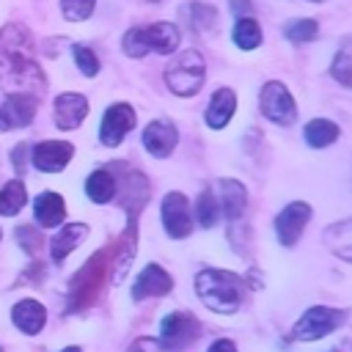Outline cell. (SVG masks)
<instances>
[{
    "instance_id": "obj_1",
    "label": "cell",
    "mask_w": 352,
    "mask_h": 352,
    "mask_svg": "<svg viewBox=\"0 0 352 352\" xmlns=\"http://www.w3.org/2000/svg\"><path fill=\"white\" fill-rule=\"evenodd\" d=\"M0 85L11 94L44 88V74L33 58L30 33L22 25H8L0 33Z\"/></svg>"
},
{
    "instance_id": "obj_2",
    "label": "cell",
    "mask_w": 352,
    "mask_h": 352,
    "mask_svg": "<svg viewBox=\"0 0 352 352\" xmlns=\"http://www.w3.org/2000/svg\"><path fill=\"white\" fill-rule=\"evenodd\" d=\"M195 294L214 314H236L245 297V278L228 270L204 267L195 272Z\"/></svg>"
},
{
    "instance_id": "obj_3",
    "label": "cell",
    "mask_w": 352,
    "mask_h": 352,
    "mask_svg": "<svg viewBox=\"0 0 352 352\" xmlns=\"http://www.w3.org/2000/svg\"><path fill=\"white\" fill-rule=\"evenodd\" d=\"M121 47L129 58H143L148 52L170 55L179 47V28L173 22H151L143 28H129L121 38Z\"/></svg>"
},
{
    "instance_id": "obj_4",
    "label": "cell",
    "mask_w": 352,
    "mask_h": 352,
    "mask_svg": "<svg viewBox=\"0 0 352 352\" xmlns=\"http://www.w3.org/2000/svg\"><path fill=\"white\" fill-rule=\"evenodd\" d=\"M162 77H165V85L170 88V94L195 96L206 80V60L198 50H184L165 66Z\"/></svg>"
},
{
    "instance_id": "obj_5",
    "label": "cell",
    "mask_w": 352,
    "mask_h": 352,
    "mask_svg": "<svg viewBox=\"0 0 352 352\" xmlns=\"http://www.w3.org/2000/svg\"><path fill=\"white\" fill-rule=\"evenodd\" d=\"M104 270H107V250L94 253L82 264V270L72 278V286H69V311H85L96 300L104 280Z\"/></svg>"
},
{
    "instance_id": "obj_6",
    "label": "cell",
    "mask_w": 352,
    "mask_h": 352,
    "mask_svg": "<svg viewBox=\"0 0 352 352\" xmlns=\"http://www.w3.org/2000/svg\"><path fill=\"white\" fill-rule=\"evenodd\" d=\"M349 319V311L344 308H330V305H311L292 327V341H319L338 330Z\"/></svg>"
},
{
    "instance_id": "obj_7",
    "label": "cell",
    "mask_w": 352,
    "mask_h": 352,
    "mask_svg": "<svg viewBox=\"0 0 352 352\" xmlns=\"http://www.w3.org/2000/svg\"><path fill=\"white\" fill-rule=\"evenodd\" d=\"M258 110H261L264 118H270L278 126H292L297 121V102H294L292 91L278 80H270V82L261 85Z\"/></svg>"
},
{
    "instance_id": "obj_8",
    "label": "cell",
    "mask_w": 352,
    "mask_h": 352,
    "mask_svg": "<svg viewBox=\"0 0 352 352\" xmlns=\"http://www.w3.org/2000/svg\"><path fill=\"white\" fill-rule=\"evenodd\" d=\"M214 195H217V204H220V214L226 217L228 223V236L234 242L236 236V228L245 226V212H248V190L242 187V182L236 179H220L212 184Z\"/></svg>"
},
{
    "instance_id": "obj_9",
    "label": "cell",
    "mask_w": 352,
    "mask_h": 352,
    "mask_svg": "<svg viewBox=\"0 0 352 352\" xmlns=\"http://www.w3.org/2000/svg\"><path fill=\"white\" fill-rule=\"evenodd\" d=\"M201 336V322L190 314V311H173L168 316H162L160 322V344L168 352H179L187 344H192Z\"/></svg>"
},
{
    "instance_id": "obj_10",
    "label": "cell",
    "mask_w": 352,
    "mask_h": 352,
    "mask_svg": "<svg viewBox=\"0 0 352 352\" xmlns=\"http://www.w3.org/2000/svg\"><path fill=\"white\" fill-rule=\"evenodd\" d=\"M160 217H162V228L170 239H184L192 234V214H190V201L184 192L179 190H170L165 198H162V206H160Z\"/></svg>"
},
{
    "instance_id": "obj_11",
    "label": "cell",
    "mask_w": 352,
    "mask_h": 352,
    "mask_svg": "<svg viewBox=\"0 0 352 352\" xmlns=\"http://www.w3.org/2000/svg\"><path fill=\"white\" fill-rule=\"evenodd\" d=\"M311 214H314V209H311V204H305V201H292V204H286V206L278 212V217H275V231H278V239H280L283 248H294V245L300 242V236H302V231H305Z\"/></svg>"
},
{
    "instance_id": "obj_12",
    "label": "cell",
    "mask_w": 352,
    "mask_h": 352,
    "mask_svg": "<svg viewBox=\"0 0 352 352\" xmlns=\"http://www.w3.org/2000/svg\"><path fill=\"white\" fill-rule=\"evenodd\" d=\"M135 110H132V104H126V102H116V104H110L107 110H104V116H102V124H99V140L104 143V146H110V148H116L124 138H126V132L135 126Z\"/></svg>"
},
{
    "instance_id": "obj_13",
    "label": "cell",
    "mask_w": 352,
    "mask_h": 352,
    "mask_svg": "<svg viewBox=\"0 0 352 352\" xmlns=\"http://www.w3.org/2000/svg\"><path fill=\"white\" fill-rule=\"evenodd\" d=\"M170 289H173V278L165 272V267H160V264H146V267L140 270V275L135 278V283H132V300L140 302V300H146V297H162V294H168Z\"/></svg>"
},
{
    "instance_id": "obj_14",
    "label": "cell",
    "mask_w": 352,
    "mask_h": 352,
    "mask_svg": "<svg viewBox=\"0 0 352 352\" xmlns=\"http://www.w3.org/2000/svg\"><path fill=\"white\" fill-rule=\"evenodd\" d=\"M140 140H143V148H146L148 154L165 160V157H170V151L176 148L179 132H176V126H173L170 121L157 118V121H151V124L143 129V138H140Z\"/></svg>"
},
{
    "instance_id": "obj_15",
    "label": "cell",
    "mask_w": 352,
    "mask_h": 352,
    "mask_svg": "<svg viewBox=\"0 0 352 352\" xmlns=\"http://www.w3.org/2000/svg\"><path fill=\"white\" fill-rule=\"evenodd\" d=\"M72 154H74V146H72V143H66V140H44V143H38V146L33 148L30 160H33V165H36L38 170H44V173H58V170H63V168L69 165Z\"/></svg>"
},
{
    "instance_id": "obj_16",
    "label": "cell",
    "mask_w": 352,
    "mask_h": 352,
    "mask_svg": "<svg viewBox=\"0 0 352 352\" xmlns=\"http://www.w3.org/2000/svg\"><path fill=\"white\" fill-rule=\"evenodd\" d=\"M88 116V99L82 94H60L55 99V126L58 129H77Z\"/></svg>"
},
{
    "instance_id": "obj_17",
    "label": "cell",
    "mask_w": 352,
    "mask_h": 352,
    "mask_svg": "<svg viewBox=\"0 0 352 352\" xmlns=\"http://www.w3.org/2000/svg\"><path fill=\"white\" fill-rule=\"evenodd\" d=\"M234 110H236V94L231 88H217L204 110V121L209 129H226L228 121L234 118Z\"/></svg>"
},
{
    "instance_id": "obj_18",
    "label": "cell",
    "mask_w": 352,
    "mask_h": 352,
    "mask_svg": "<svg viewBox=\"0 0 352 352\" xmlns=\"http://www.w3.org/2000/svg\"><path fill=\"white\" fill-rule=\"evenodd\" d=\"M36 116V102L30 94H11L0 107V124L6 126H28Z\"/></svg>"
},
{
    "instance_id": "obj_19",
    "label": "cell",
    "mask_w": 352,
    "mask_h": 352,
    "mask_svg": "<svg viewBox=\"0 0 352 352\" xmlns=\"http://www.w3.org/2000/svg\"><path fill=\"white\" fill-rule=\"evenodd\" d=\"M11 319L22 333L36 336V333H41V327L47 322V311H44V305L38 300H19L14 305V311H11Z\"/></svg>"
},
{
    "instance_id": "obj_20",
    "label": "cell",
    "mask_w": 352,
    "mask_h": 352,
    "mask_svg": "<svg viewBox=\"0 0 352 352\" xmlns=\"http://www.w3.org/2000/svg\"><path fill=\"white\" fill-rule=\"evenodd\" d=\"M33 214H36V220H38V226H44V228H55V226H60L63 223V217H66V204H63V198L58 195V192H41V195H36V201H33Z\"/></svg>"
},
{
    "instance_id": "obj_21",
    "label": "cell",
    "mask_w": 352,
    "mask_h": 352,
    "mask_svg": "<svg viewBox=\"0 0 352 352\" xmlns=\"http://www.w3.org/2000/svg\"><path fill=\"white\" fill-rule=\"evenodd\" d=\"M88 236V226L85 223H66L50 242V253H52V261L60 264L82 239Z\"/></svg>"
},
{
    "instance_id": "obj_22",
    "label": "cell",
    "mask_w": 352,
    "mask_h": 352,
    "mask_svg": "<svg viewBox=\"0 0 352 352\" xmlns=\"http://www.w3.org/2000/svg\"><path fill=\"white\" fill-rule=\"evenodd\" d=\"M322 239H324V245H327L338 258H344V261L352 264V217L327 226V228L322 231Z\"/></svg>"
},
{
    "instance_id": "obj_23",
    "label": "cell",
    "mask_w": 352,
    "mask_h": 352,
    "mask_svg": "<svg viewBox=\"0 0 352 352\" xmlns=\"http://www.w3.org/2000/svg\"><path fill=\"white\" fill-rule=\"evenodd\" d=\"M338 132H341V129H338L336 121H330V118H314V121L305 124L302 138H305V143H308L311 148H327L330 143L338 140Z\"/></svg>"
},
{
    "instance_id": "obj_24",
    "label": "cell",
    "mask_w": 352,
    "mask_h": 352,
    "mask_svg": "<svg viewBox=\"0 0 352 352\" xmlns=\"http://www.w3.org/2000/svg\"><path fill=\"white\" fill-rule=\"evenodd\" d=\"M217 220H220V204H217V195H214L212 184H206L201 190V195L195 198V217H192V223H198L201 228H212Z\"/></svg>"
},
{
    "instance_id": "obj_25",
    "label": "cell",
    "mask_w": 352,
    "mask_h": 352,
    "mask_svg": "<svg viewBox=\"0 0 352 352\" xmlns=\"http://www.w3.org/2000/svg\"><path fill=\"white\" fill-rule=\"evenodd\" d=\"M85 192L94 204H107L116 198V179L110 170H94L85 179Z\"/></svg>"
},
{
    "instance_id": "obj_26",
    "label": "cell",
    "mask_w": 352,
    "mask_h": 352,
    "mask_svg": "<svg viewBox=\"0 0 352 352\" xmlns=\"http://www.w3.org/2000/svg\"><path fill=\"white\" fill-rule=\"evenodd\" d=\"M231 38L239 50H256L261 44V28L253 16H239L234 22V30H231Z\"/></svg>"
},
{
    "instance_id": "obj_27",
    "label": "cell",
    "mask_w": 352,
    "mask_h": 352,
    "mask_svg": "<svg viewBox=\"0 0 352 352\" xmlns=\"http://www.w3.org/2000/svg\"><path fill=\"white\" fill-rule=\"evenodd\" d=\"M25 201H28L25 184H22L19 179H11V182L0 190V214H6V217L16 214V212L25 206Z\"/></svg>"
},
{
    "instance_id": "obj_28",
    "label": "cell",
    "mask_w": 352,
    "mask_h": 352,
    "mask_svg": "<svg viewBox=\"0 0 352 352\" xmlns=\"http://www.w3.org/2000/svg\"><path fill=\"white\" fill-rule=\"evenodd\" d=\"M319 33V22L316 19H294L283 28V36L292 41V44H308L314 41Z\"/></svg>"
},
{
    "instance_id": "obj_29",
    "label": "cell",
    "mask_w": 352,
    "mask_h": 352,
    "mask_svg": "<svg viewBox=\"0 0 352 352\" xmlns=\"http://www.w3.org/2000/svg\"><path fill=\"white\" fill-rule=\"evenodd\" d=\"M96 8V0H60V11L69 22H85Z\"/></svg>"
},
{
    "instance_id": "obj_30",
    "label": "cell",
    "mask_w": 352,
    "mask_h": 352,
    "mask_svg": "<svg viewBox=\"0 0 352 352\" xmlns=\"http://www.w3.org/2000/svg\"><path fill=\"white\" fill-rule=\"evenodd\" d=\"M330 74H333V80H338L344 88H352V55L341 50V52L333 58V63H330Z\"/></svg>"
},
{
    "instance_id": "obj_31",
    "label": "cell",
    "mask_w": 352,
    "mask_h": 352,
    "mask_svg": "<svg viewBox=\"0 0 352 352\" xmlns=\"http://www.w3.org/2000/svg\"><path fill=\"white\" fill-rule=\"evenodd\" d=\"M72 55H74V63L80 66V72L85 77H94L99 72V58L94 55V50H88L85 44H74L72 47Z\"/></svg>"
},
{
    "instance_id": "obj_32",
    "label": "cell",
    "mask_w": 352,
    "mask_h": 352,
    "mask_svg": "<svg viewBox=\"0 0 352 352\" xmlns=\"http://www.w3.org/2000/svg\"><path fill=\"white\" fill-rule=\"evenodd\" d=\"M190 14H192V28L195 30H209L214 25V19H217V11L212 6H206V3H192Z\"/></svg>"
},
{
    "instance_id": "obj_33",
    "label": "cell",
    "mask_w": 352,
    "mask_h": 352,
    "mask_svg": "<svg viewBox=\"0 0 352 352\" xmlns=\"http://www.w3.org/2000/svg\"><path fill=\"white\" fill-rule=\"evenodd\" d=\"M16 239H22V248L25 250H36L38 248V234L33 231V226H22V228H16Z\"/></svg>"
},
{
    "instance_id": "obj_34",
    "label": "cell",
    "mask_w": 352,
    "mask_h": 352,
    "mask_svg": "<svg viewBox=\"0 0 352 352\" xmlns=\"http://www.w3.org/2000/svg\"><path fill=\"white\" fill-rule=\"evenodd\" d=\"M129 352H168L160 341H154V338H138L132 346H129Z\"/></svg>"
},
{
    "instance_id": "obj_35",
    "label": "cell",
    "mask_w": 352,
    "mask_h": 352,
    "mask_svg": "<svg viewBox=\"0 0 352 352\" xmlns=\"http://www.w3.org/2000/svg\"><path fill=\"white\" fill-rule=\"evenodd\" d=\"M206 352H236V344L231 338H214Z\"/></svg>"
},
{
    "instance_id": "obj_36",
    "label": "cell",
    "mask_w": 352,
    "mask_h": 352,
    "mask_svg": "<svg viewBox=\"0 0 352 352\" xmlns=\"http://www.w3.org/2000/svg\"><path fill=\"white\" fill-rule=\"evenodd\" d=\"M231 11H234L236 19H239V16H250L253 6H250V0H231Z\"/></svg>"
},
{
    "instance_id": "obj_37",
    "label": "cell",
    "mask_w": 352,
    "mask_h": 352,
    "mask_svg": "<svg viewBox=\"0 0 352 352\" xmlns=\"http://www.w3.org/2000/svg\"><path fill=\"white\" fill-rule=\"evenodd\" d=\"M25 151H28V146H25V143H19V146L14 148V170H16V173H22V170H25Z\"/></svg>"
},
{
    "instance_id": "obj_38",
    "label": "cell",
    "mask_w": 352,
    "mask_h": 352,
    "mask_svg": "<svg viewBox=\"0 0 352 352\" xmlns=\"http://www.w3.org/2000/svg\"><path fill=\"white\" fill-rule=\"evenodd\" d=\"M333 352H352V330H346V336L338 338V344L333 346Z\"/></svg>"
},
{
    "instance_id": "obj_39",
    "label": "cell",
    "mask_w": 352,
    "mask_h": 352,
    "mask_svg": "<svg viewBox=\"0 0 352 352\" xmlns=\"http://www.w3.org/2000/svg\"><path fill=\"white\" fill-rule=\"evenodd\" d=\"M60 352H82L80 346H66V349H60Z\"/></svg>"
},
{
    "instance_id": "obj_40",
    "label": "cell",
    "mask_w": 352,
    "mask_h": 352,
    "mask_svg": "<svg viewBox=\"0 0 352 352\" xmlns=\"http://www.w3.org/2000/svg\"><path fill=\"white\" fill-rule=\"evenodd\" d=\"M311 3H324V0H311Z\"/></svg>"
},
{
    "instance_id": "obj_41",
    "label": "cell",
    "mask_w": 352,
    "mask_h": 352,
    "mask_svg": "<svg viewBox=\"0 0 352 352\" xmlns=\"http://www.w3.org/2000/svg\"><path fill=\"white\" fill-rule=\"evenodd\" d=\"M151 3H157V0H151Z\"/></svg>"
},
{
    "instance_id": "obj_42",
    "label": "cell",
    "mask_w": 352,
    "mask_h": 352,
    "mask_svg": "<svg viewBox=\"0 0 352 352\" xmlns=\"http://www.w3.org/2000/svg\"><path fill=\"white\" fill-rule=\"evenodd\" d=\"M0 129H3V124H0Z\"/></svg>"
},
{
    "instance_id": "obj_43",
    "label": "cell",
    "mask_w": 352,
    "mask_h": 352,
    "mask_svg": "<svg viewBox=\"0 0 352 352\" xmlns=\"http://www.w3.org/2000/svg\"><path fill=\"white\" fill-rule=\"evenodd\" d=\"M0 352H3V349H0Z\"/></svg>"
}]
</instances>
